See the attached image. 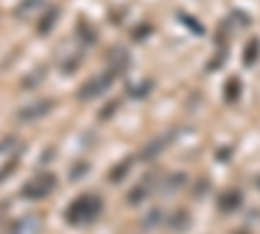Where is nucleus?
Instances as JSON below:
<instances>
[{
  "label": "nucleus",
  "instance_id": "nucleus-1",
  "mask_svg": "<svg viewBox=\"0 0 260 234\" xmlns=\"http://www.w3.org/2000/svg\"><path fill=\"white\" fill-rule=\"evenodd\" d=\"M99 211H102L99 195H81V198H76V200L68 206V211H65V219H68V224L81 226V224L94 221V219L99 216Z\"/></svg>",
  "mask_w": 260,
  "mask_h": 234
},
{
  "label": "nucleus",
  "instance_id": "nucleus-2",
  "mask_svg": "<svg viewBox=\"0 0 260 234\" xmlns=\"http://www.w3.org/2000/svg\"><path fill=\"white\" fill-rule=\"evenodd\" d=\"M52 190H55V175H39V177L29 180L21 193L29 200H42V198H47Z\"/></svg>",
  "mask_w": 260,
  "mask_h": 234
},
{
  "label": "nucleus",
  "instance_id": "nucleus-3",
  "mask_svg": "<svg viewBox=\"0 0 260 234\" xmlns=\"http://www.w3.org/2000/svg\"><path fill=\"white\" fill-rule=\"evenodd\" d=\"M50 110H52V102H47V99H37L34 104H29V107H24V110L18 112V120H21V122L39 120V117H45Z\"/></svg>",
  "mask_w": 260,
  "mask_h": 234
},
{
  "label": "nucleus",
  "instance_id": "nucleus-4",
  "mask_svg": "<svg viewBox=\"0 0 260 234\" xmlns=\"http://www.w3.org/2000/svg\"><path fill=\"white\" fill-rule=\"evenodd\" d=\"M107 83H110V78H99V81H89L86 86L81 89V99H91V94H102L107 89Z\"/></svg>",
  "mask_w": 260,
  "mask_h": 234
},
{
  "label": "nucleus",
  "instance_id": "nucleus-5",
  "mask_svg": "<svg viewBox=\"0 0 260 234\" xmlns=\"http://www.w3.org/2000/svg\"><path fill=\"white\" fill-rule=\"evenodd\" d=\"M55 18H57V13H55V11H50V13L45 16V21H42V24H39V31L45 34V31L50 29V24H55Z\"/></svg>",
  "mask_w": 260,
  "mask_h": 234
}]
</instances>
